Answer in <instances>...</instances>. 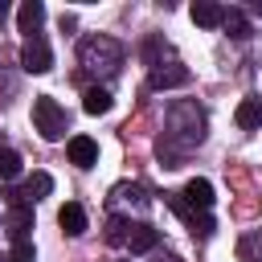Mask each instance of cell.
Returning a JSON list of instances; mask_svg holds the SVG:
<instances>
[{"label": "cell", "mask_w": 262, "mask_h": 262, "mask_svg": "<svg viewBox=\"0 0 262 262\" xmlns=\"http://www.w3.org/2000/svg\"><path fill=\"white\" fill-rule=\"evenodd\" d=\"M201 139H205V111H201L196 102H176V106L168 111V131H164L160 147L168 143V147H176V151H188V147H196Z\"/></svg>", "instance_id": "cell-1"}, {"label": "cell", "mask_w": 262, "mask_h": 262, "mask_svg": "<svg viewBox=\"0 0 262 262\" xmlns=\"http://www.w3.org/2000/svg\"><path fill=\"white\" fill-rule=\"evenodd\" d=\"M78 61H82V70H90V74H119V66H123V45H119L115 37H82Z\"/></svg>", "instance_id": "cell-2"}, {"label": "cell", "mask_w": 262, "mask_h": 262, "mask_svg": "<svg viewBox=\"0 0 262 262\" xmlns=\"http://www.w3.org/2000/svg\"><path fill=\"white\" fill-rule=\"evenodd\" d=\"M33 127H37V135L41 139H61L66 135V127H70V119H66V111L57 106V98H49V94H37L33 98Z\"/></svg>", "instance_id": "cell-3"}, {"label": "cell", "mask_w": 262, "mask_h": 262, "mask_svg": "<svg viewBox=\"0 0 262 262\" xmlns=\"http://www.w3.org/2000/svg\"><path fill=\"white\" fill-rule=\"evenodd\" d=\"M20 70L25 74H49L53 70V49L41 41V37H29L20 45Z\"/></svg>", "instance_id": "cell-4"}, {"label": "cell", "mask_w": 262, "mask_h": 262, "mask_svg": "<svg viewBox=\"0 0 262 262\" xmlns=\"http://www.w3.org/2000/svg\"><path fill=\"white\" fill-rule=\"evenodd\" d=\"M188 82V66H176V61H156L151 74H147V86L151 90H172V86H184Z\"/></svg>", "instance_id": "cell-5"}, {"label": "cell", "mask_w": 262, "mask_h": 262, "mask_svg": "<svg viewBox=\"0 0 262 262\" xmlns=\"http://www.w3.org/2000/svg\"><path fill=\"white\" fill-rule=\"evenodd\" d=\"M66 156H70V164H78V168H94V164H98V143H94L90 135H70Z\"/></svg>", "instance_id": "cell-6"}, {"label": "cell", "mask_w": 262, "mask_h": 262, "mask_svg": "<svg viewBox=\"0 0 262 262\" xmlns=\"http://www.w3.org/2000/svg\"><path fill=\"white\" fill-rule=\"evenodd\" d=\"M180 201H184L188 209H196V213H205V209L213 205V184H209V180H201V176H192V180L184 184V192H180Z\"/></svg>", "instance_id": "cell-7"}, {"label": "cell", "mask_w": 262, "mask_h": 262, "mask_svg": "<svg viewBox=\"0 0 262 262\" xmlns=\"http://www.w3.org/2000/svg\"><path fill=\"white\" fill-rule=\"evenodd\" d=\"M233 123H237L242 131H254V127H262V94H250V98H242V102H237V111H233Z\"/></svg>", "instance_id": "cell-8"}, {"label": "cell", "mask_w": 262, "mask_h": 262, "mask_svg": "<svg viewBox=\"0 0 262 262\" xmlns=\"http://www.w3.org/2000/svg\"><path fill=\"white\" fill-rule=\"evenodd\" d=\"M57 225L70 233V237H78V233H86V209L78 205V201H66L61 209H57Z\"/></svg>", "instance_id": "cell-9"}, {"label": "cell", "mask_w": 262, "mask_h": 262, "mask_svg": "<svg viewBox=\"0 0 262 262\" xmlns=\"http://www.w3.org/2000/svg\"><path fill=\"white\" fill-rule=\"evenodd\" d=\"M172 209H176V213L188 221V229H192V233H201V237H209V233H213V217H209V213H196V209H188L180 196H172Z\"/></svg>", "instance_id": "cell-10"}, {"label": "cell", "mask_w": 262, "mask_h": 262, "mask_svg": "<svg viewBox=\"0 0 262 262\" xmlns=\"http://www.w3.org/2000/svg\"><path fill=\"white\" fill-rule=\"evenodd\" d=\"M188 16H192L201 29H217V25H221V16H225V8H221V4H213V0H196V4L188 8Z\"/></svg>", "instance_id": "cell-11"}, {"label": "cell", "mask_w": 262, "mask_h": 262, "mask_svg": "<svg viewBox=\"0 0 262 262\" xmlns=\"http://www.w3.org/2000/svg\"><path fill=\"white\" fill-rule=\"evenodd\" d=\"M41 20H45V4H41V0H25V4L16 8V25H20V33L33 37Z\"/></svg>", "instance_id": "cell-12"}, {"label": "cell", "mask_w": 262, "mask_h": 262, "mask_svg": "<svg viewBox=\"0 0 262 262\" xmlns=\"http://www.w3.org/2000/svg\"><path fill=\"white\" fill-rule=\"evenodd\" d=\"M111 106H115V98H111L106 86H86V94H82V111L86 115H106Z\"/></svg>", "instance_id": "cell-13"}, {"label": "cell", "mask_w": 262, "mask_h": 262, "mask_svg": "<svg viewBox=\"0 0 262 262\" xmlns=\"http://www.w3.org/2000/svg\"><path fill=\"white\" fill-rule=\"evenodd\" d=\"M156 242H160V229H151V225H135V229L127 233L131 254H147V250H156Z\"/></svg>", "instance_id": "cell-14"}, {"label": "cell", "mask_w": 262, "mask_h": 262, "mask_svg": "<svg viewBox=\"0 0 262 262\" xmlns=\"http://www.w3.org/2000/svg\"><path fill=\"white\" fill-rule=\"evenodd\" d=\"M29 229H33V209H29V205L12 209V217H8V233H12V242H25Z\"/></svg>", "instance_id": "cell-15"}, {"label": "cell", "mask_w": 262, "mask_h": 262, "mask_svg": "<svg viewBox=\"0 0 262 262\" xmlns=\"http://www.w3.org/2000/svg\"><path fill=\"white\" fill-rule=\"evenodd\" d=\"M221 25H225V29H229V37H237V41H246V37H250V20H246V12H242V8H225Z\"/></svg>", "instance_id": "cell-16"}, {"label": "cell", "mask_w": 262, "mask_h": 262, "mask_svg": "<svg viewBox=\"0 0 262 262\" xmlns=\"http://www.w3.org/2000/svg\"><path fill=\"white\" fill-rule=\"evenodd\" d=\"M49 192H53V176H49V172H33L29 184H25V201H41V196H49Z\"/></svg>", "instance_id": "cell-17"}, {"label": "cell", "mask_w": 262, "mask_h": 262, "mask_svg": "<svg viewBox=\"0 0 262 262\" xmlns=\"http://www.w3.org/2000/svg\"><path fill=\"white\" fill-rule=\"evenodd\" d=\"M20 176V156L12 147H0V180H16Z\"/></svg>", "instance_id": "cell-18"}, {"label": "cell", "mask_w": 262, "mask_h": 262, "mask_svg": "<svg viewBox=\"0 0 262 262\" xmlns=\"http://www.w3.org/2000/svg\"><path fill=\"white\" fill-rule=\"evenodd\" d=\"M237 254H242V262H262V233H246Z\"/></svg>", "instance_id": "cell-19"}, {"label": "cell", "mask_w": 262, "mask_h": 262, "mask_svg": "<svg viewBox=\"0 0 262 262\" xmlns=\"http://www.w3.org/2000/svg\"><path fill=\"white\" fill-rule=\"evenodd\" d=\"M106 242H111V246L127 242V221H123V217H111V221H106Z\"/></svg>", "instance_id": "cell-20"}, {"label": "cell", "mask_w": 262, "mask_h": 262, "mask_svg": "<svg viewBox=\"0 0 262 262\" xmlns=\"http://www.w3.org/2000/svg\"><path fill=\"white\" fill-rule=\"evenodd\" d=\"M8 262H37V254H33V246H29V242H12Z\"/></svg>", "instance_id": "cell-21"}, {"label": "cell", "mask_w": 262, "mask_h": 262, "mask_svg": "<svg viewBox=\"0 0 262 262\" xmlns=\"http://www.w3.org/2000/svg\"><path fill=\"white\" fill-rule=\"evenodd\" d=\"M0 262H8V258H0Z\"/></svg>", "instance_id": "cell-22"}]
</instances>
